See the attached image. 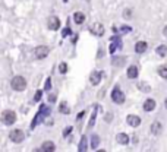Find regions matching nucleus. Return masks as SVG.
I'll use <instances>...</instances> for the list:
<instances>
[{"mask_svg":"<svg viewBox=\"0 0 167 152\" xmlns=\"http://www.w3.org/2000/svg\"><path fill=\"white\" fill-rule=\"evenodd\" d=\"M10 85H12V89H13V91L21 92V91H24V89L27 88V81H25L24 76H15V78L12 79Z\"/></svg>","mask_w":167,"mask_h":152,"instance_id":"nucleus-1","label":"nucleus"},{"mask_svg":"<svg viewBox=\"0 0 167 152\" xmlns=\"http://www.w3.org/2000/svg\"><path fill=\"white\" fill-rule=\"evenodd\" d=\"M1 121L6 124V126H10L16 121V113L12 111V110H4L1 113Z\"/></svg>","mask_w":167,"mask_h":152,"instance_id":"nucleus-2","label":"nucleus"},{"mask_svg":"<svg viewBox=\"0 0 167 152\" xmlns=\"http://www.w3.org/2000/svg\"><path fill=\"white\" fill-rule=\"evenodd\" d=\"M49 53H50V48L47 46H38L34 50V56H35V59H40L41 60V59H46L49 56Z\"/></svg>","mask_w":167,"mask_h":152,"instance_id":"nucleus-3","label":"nucleus"},{"mask_svg":"<svg viewBox=\"0 0 167 152\" xmlns=\"http://www.w3.org/2000/svg\"><path fill=\"white\" fill-rule=\"evenodd\" d=\"M49 113H50V108H47L46 105H43V107L40 108V113L37 114V117L33 120V124H31V127L34 129V127H35V126H37V124H38V123H40L43 118L46 117V116H49Z\"/></svg>","mask_w":167,"mask_h":152,"instance_id":"nucleus-4","label":"nucleus"},{"mask_svg":"<svg viewBox=\"0 0 167 152\" xmlns=\"http://www.w3.org/2000/svg\"><path fill=\"white\" fill-rule=\"evenodd\" d=\"M112 100H113V102H116V104H123V102H125V94L119 89V86H116V88L113 89V92H112Z\"/></svg>","mask_w":167,"mask_h":152,"instance_id":"nucleus-5","label":"nucleus"},{"mask_svg":"<svg viewBox=\"0 0 167 152\" xmlns=\"http://www.w3.org/2000/svg\"><path fill=\"white\" fill-rule=\"evenodd\" d=\"M9 137H10V140H12V142H15V143H21V142L24 140V137H25V133H24L22 130L16 129V130H12V132H10Z\"/></svg>","mask_w":167,"mask_h":152,"instance_id":"nucleus-6","label":"nucleus"},{"mask_svg":"<svg viewBox=\"0 0 167 152\" xmlns=\"http://www.w3.org/2000/svg\"><path fill=\"white\" fill-rule=\"evenodd\" d=\"M59 26H60V21H59V18L57 16H49L47 18V28H49V29L56 31V29H59Z\"/></svg>","mask_w":167,"mask_h":152,"instance_id":"nucleus-7","label":"nucleus"},{"mask_svg":"<svg viewBox=\"0 0 167 152\" xmlns=\"http://www.w3.org/2000/svg\"><path fill=\"white\" fill-rule=\"evenodd\" d=\"M89 31H91L94 35H98V37H101V35L104 34V26H103L101 23H98V22H95V23H92V25H91Z\"/></svg>","mask_w":167,"mask_h":152,"instance_id":"nucleus-8","label":"nucleus"},{"mask_svg":"<svg viewBox=\"0 0 167 152\" xmlns=\"http://www.w3.org/2000/svg\"><path fill=\"white\" fill-rule=\"evenodd\" d=\"M126 121H128V124L132 126V127H138V126L141 124V118L138 117V116H135V114L128 116V117H126Z\"/></svg>","mask_w":167,"mask_h":152,"instance_id":"nucleus-9","label":"nucleus"},{"mask_svg":"<svg viewBox=\"0 0 167 152\" xmlns=\"http://www.w3.org/2000/svg\"><path fill=\"white\" fill-rule=\"evenodd\" d=\"M151 132H152V135L160 136L161 132H163V124H161L160 121H154L152 126H151Z\"/></svg>","mask_w":167,"mask_h":152,"instance_id":"nucleus-10","label":"nucleus"},{"mask_svg":"<svg viewBox=\"0 0 167 152\" xmlns=\"http://www.w3.org/2000/svg\"><path fill=\"white\" fill-rule=\"evenodd\" d=\"M147 48H148V46H147V43H145V41H139V43H136V46H135V51H136L138 54L145 53Z\"/></svg>","mask_w":167,"mask_h":152,"instance_id":"nucleus-11","label":"nucleus"},{"mask_svg":"<svg viewBox=\"0 0 167 152\" xmlns=\"http://www.w3.org/2000/svg\"><path fill=\"white\" fill-rule=\"evenodd\" d=\"M154 108H155V101H154L152 98L145 100V102H144V110H145V111H152Z\"/></svg>","mask_w":167,"mask_h":152,"instance_id":"nucleus-12","label":"nucleus"},{"mask_svg":"<svg viewBox=\"0 0 167 152\" xmlns=\"http://www.w3.org/2000/svg\"><path fill=\"white\" fill-rule=\"evenodd\" d=\"M41 151H49V152H53L56 151V145L53 143V142H44L43 145H41Z\"/></svg>","mask_w":167,"mask_h":152,"instance_id":"nucleus-13","label":"nucleus"},{"mask_svg":"<svg viewBox=\"0 0 167 152\" xmlns=\"http://www.w3.org/2000/svg\"><path fill=\"white\" fill-rule=\"evenodd\" d=\"M116 140H117V143L126 145V143H129V136L126 135V133H119L116 136Z\"/></svg>","mask_w":167,"mask_h":152,"instance_id":"nucleus-14","label":"nucleus"},{"mask_svg":"<svg viewBox=\"0 0 167 152\" xmlns=\"http://www.w3.org/2000/svg\"><path fill=\"white\" fill-rule=\"evenodd\" d=\"M128 78L129 79L138 78V68L136 66H129V69H128Z\"/></svg>","mask_w":167,"mask_h":152,"instance_id":"nucleus-15","label":"nucleus"},{"mask_svg":"<svg viewBox=\"0 0 167 152\" xmlns=\"http://www.w3.org/2000/svg\"><path fill=\"white\" fill-rule=\"evenodd\" d=\"M125 63H126V59L125 57H113V60H112V65L113 66H125Z\"/></svg>","mask_w":167,"mask_h":152,"instance_id":"nucleus-16","label":"nucleus"},{"mask_svg":"<svg viewBox=\"0 0 167 152\" xmlns=\"http://www.w3.org/2000/svg\"><path fill=\"white\" fill-rule=\"evenodd\" d=\"M73 21H75V23H82L84 21H85V15H84L82 12H76L75 15H73Z\"/></svg>","mask_w":167,"mask_h":152,"instance_id":"nucleus-17","label":"nucleus"},{"mask_svg":"<svg viewBox=\"0 0 167 152\" xmlns=\"http://www.w3.org/2000/svg\"><path fill=\"white\" fill-rule=\"evenodd\" d=\"M101 81V73L98 72H94L92 75H91V84L92 85H98Z\"/></svg>","mask_w":167,"mask_h":152,"instance_id":"nucleus-18","label":"nucleus"},{"mask_svg":"<svg viewBox=\"0 0 167 152\" xmlns=\"http://www.w3.org/2000/svg\"><path fill=\"white\" fill-rule=\"evenodd\" d=\"M138 88L141 89V91H144V92H150L151 91V86L147 82H141V84H138Z\"/></svg>","mask_w":167,"mask_h":152,"instance_id":"nucleus-19","label":"nucleus"},{"mask_svg":"<svg viewBox=\"0 0 167 152\" xmlns=\"http://www.w3.org/2000/svg\"><path fill=\"white\" fill-rule=\"evenodd\" d=\"M59 110H60V113H63V114H69V113H70V110L67 108V104H66V101H63L62 104H60Z\"/></svg>","mask_w":167,"mask_h":152,"instance_id":"nucleus-20","label":"nucleus"},{"mask_svg":"<svg viewBox=\"0 0 167 152\" xmlns=\"http://www.w3.org/2000/svg\"><path fill=\"white\" fill-rule=\"evenodd\" d=\"M98 143H100V137H98L97 135H94L92 136V139H91V148L95 149V148L98 146Z\"/></svg>","mask_w":167,"mask_h":152,"instance_id":"nucleus-21","label":"nucleus"},{"mask_svg":"<svg viewBox=\"0 0 167 152\" xmlns=\"http://www.w3.org/2000/svg\"><path fill=\"white\" fill-rule=\"evenodd\" d=\"M157 72H158V75H160L161 78H164V79L167 78V66H160Z\"/></svg>","mask_w":167,"mask_h":152,"instance_id":"nucleus-22","label":"nucleus"},{"mask_svg":"<svg viewBox=\"0 0 167 152\" xmlns=\"http://www.w3.org/2000/svg\"><path fill=\"white\" fill-rule=\"evenodd\" d=\"M166 53H167L166 46H160V47L157 48V54H158V56H161V57H164V56H166Z\"/></svg>","mask_w":167,"mask_h":152,"instance_id":"nucleus-23","label":"nucleus"},{"mask_svg":"<svg viewBox=\"0 0 167 152\" xmlns=\"http://www.w3.org/2000/svg\"><path fill=\"white\" fill-rule=\"evenodd\" d=\"M79 151H86V137L82 136V139H81V143H79V148H78Z\"/></svg>","mask_w":167,"mask_h":152,"instance_id":"nucleus-24","label":"nucleus"},{"mask_svg":"<svg viewBox=\"0 0 167 152\" xmlns=\"http://www.w3.org/2000/svg\"><path fill=\"white\" fill-rule=\"evenodd\" d=\"M59 72H60V73H66L67 72V65L66 63H60V65H59Z\"/></svg>","mask_w":167,"mask_h":152,"instance_id":"nucleus-25","label":"nucleus"},{"mask_svg":"<svg viewBox=\"0 0 167 152\" xmlns=\"http://www.w3.org/2000/svg\"><path fill=\"white\" fill-rule=\"evenodd\" d=\"M94 121H95V113L92 114V117H91V120H89V124H88V129H91V127H92Z\"/></svg>","mask_w":167,"mask_h":152,"instance_id":"nucleus-26","label":"nucleus"},{"mask_svg":"<svg viewBox=\"0 0 167 152\" xmlns=\"http://www.w3.org/2000/svg\"><path fill=\"white\" fill-rule=\"evenodd\" d=\"M40 98H41V92L38 91V92L35 94V98H34V100H35V101H40Z\"/></svg>","mask_w":167,"mask_h":152,"instance_id":"nucleus-27","label":"nucleus"},{"mask_svg":"<svg viewBox=\"0 0 167 152\" xmlns=\"http://www.w3.org/2000/svg\"><path fill=\"white\" fill-rule=\"evenodd\" d=\"M70 132H72V127H66V129H65V132H63V135L66 136L67 133H70Z\"/></svg>","mask_w":167,"mask_h":152,"instance_id":"nucleus-28","label":"nucleus"},{"mask_svg":"<svg viewBox=\"0 0 167 152\" xmlns=\"http://www.w3.org/2000/svg\"><path fill=\"white\" fill-rule=\"evenodd\" d=\"M69 32H70V29H69V28H66V29L63 31V37H66V35H69Z\"/></svg>","mask_w":167,"mask_h":152,"instance_id":"nucleus-29","label":"nucleus"},{"mask_svg":"<svg viewBox=\"0 0 167 152\" xmlns=\"http://www.w3.org/2000/svg\"><path fill=\"white\" fill-rule=\"evenodd\" d=\"M50 79H47V82H46V89H50Z\"/></svg>","mask_w":167,"mask_h":152,"instance_id":"nucleus-30","label":"nucleus"},{"mask_svg":"<svg viewBox=\"0 0 167 152\" xmlns=\"http://www.w3.org/2000/svg\"><path fill=\"white\" fill-rule=\"evenodd\" d=\"M163 35H164V37H167V25L163 28Z\"/></svg>","mask_w":167,"mask_h":152,"instance_id":"nucleus-31","label":"nucleus"},{"mask_svg":"<svg viewBox=\"0 0 167 152\" xmlns=\"http://www.w3.org/2000/svg\"><path fill=\"white\" fill-rule=\"evenodd\" d=\"M115 48H116V44H112V47H110V51H115Z\"/></svg>","mask_w":167,"mask_h":152,"instance_id":"nucleus-32","label":"nucleus"},{"mask_svg":"<svg viewBox=\"0 0 167 152\" xmlns=\"http://www.w3.org/2000/svg\"><path fill=\"white\" fill-rule=\"evenodd\" d=\"M164 104H166V108H167V98H166V101H164Z\"/></svg>","mask_w":167,"mask_h":152,"instance_id":"nucleus-33","label":"nucleus"},{"mask_svg":"<svg viewBox=\"0 0 167 152\" xmlns=\"http://www.w3.org/2000/svg\"><path fill=\"white\" fill-rule=\"evenodd\" d=\"M63 1H67V0H63Z\"/></svg>","mask_w":167,"mask_h":152,"instance_id":"nucleus-34","label":"nucleus"}]
</instances>
